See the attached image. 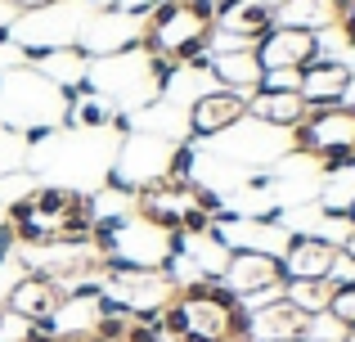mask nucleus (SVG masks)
<instances>
[{
    "mask_svg": "<svg viewBox=\"0 0 355 342\" xmlns=\"http://www.w3.org/2000/svg\"><path fill=\"white\" fill-rule=\"evenodd\" d=\"M342 257H347V262H355V221H351V230H347V234H342Z\"/></svg>",
    "mask_w": 355,
    "mask_h": 342,
    "instance_id": "obj_32",
    "label": "nucleus"
},
{
    "mask_svg": "<svg viewBox=\"0 0 355 342\" xmlns=\"http://www.w3.org/2000/svg\"><path fill=\"white\" fill-rule=\"evenodd\" d=\"M171 144L166 135H121V149H117V162L108 167V176H117V180L135 185V194L144 189V185L153 180H166V158H171Z\"/></svg>",
    "mask_w": 355,
    "mask_h": 342,
    "instance_id": "obj_11",
    "label": "nucleus"
},
{
    "mask_svg": "<svg viewBox=\"0 0 355 342\" xmlns=\"http://www.w3.org/2000/svg\"><path fill=\"white\" fill-rule=\"evenodd\" d=\"M338 9H342V18H338V32H342V41L355 50V0H338Z\"/></svg>",
    "mask_w": 355,
    "mask_h": 342,
    "instance_id": "obj_28",
    "label": "nucleus"
},
{
    "mask_svg": "<svg viewBox=\"0 0 355 342\" xmlns=\"http://www.w3.org/2000/svg\"><path fill=\"white\" fill-rule=\"evenodd\" d=\"M347 338V325L342 320H333L329 311H320V316H311V329H306V342H342Z\"/></svg>",
    "mask_w": 355,
    "mask_h": 342,
    "instance_id": "obj_23",
    "label": "nucleus"
},
{
    "mask_svg": "<svg viewBox=\"0 0 355 342\" xmlns=\"http://www.w3.org/2000/svg\"><path fill=\"white\" fill-rule=\"evenodd\" d=\"M166 338H207V342H248L252 325H248V307L239 293H230L220 280H189L180 284L171 302L157 316Z\"/></svg>",
    "mask_w": 355,
    "mask_h": 342,
    "instance_id": "obj_3",
    "label": "nucleus"
},
{
    "mask_svg": "<svg viewBox=\"0 0 355 342\" xmlns=\"http://www.w3.org/2000/svg\"><path fill=\"white\" fill-rule=\"evenodd\" d=\"M252 54H257L261 72H279V68H297V72H302L306 63H315L324 50H320V36H315V32L275 23L257 45H252Z\"/></svg>",
    "mask_w": 355,
    "mask_h": 342,
    "instance_id": "obj_13",
    "label": "nucleus"
},
{
    "mask_svg": "<svg viewBox=\"0 0 355 342\" xmlns=\"http://www.w3.org/2000/svg\"><path fill=\"white\" fill-rule=\"evenodd\" d=\"M175 63L157 59L144 45H126L117 54L90 59L86 72V95L104 99L113 113H139V108H157L166 99V90L175 86Z\"/></svg>",
    "mask_w": 355,
    "mask_h": 342,
    "instance_id": "obj_2",
    "label": "nucleus"
},
{
    "mask_svg": "<svg viewBox=\"0 0 355 342\" xmlns=\"http://www.w3.org/2000/svg\"><path fill=\"white\" fill-rule=\"evenodd\" d=\"M220 284H225L230 293H239L243 307H261V302L279 298L284 293V262H279L275 253H248V248H239L234 257H230L225 275H220Z\"/></svg>",
    "mask_w": 355,
    "mask_h": 342,
    "instance_id": "obj_9",
    "label": "nucleus"
},
{
    "mask_svg": "<svg viewBox=\"0 0 355 342\" xmlns=\"http://www.w3.org/2000/svg\"><path fill=\"white\" fill-rule=\"evenodd\" d=\"M14 14H36V9H50V5H86V0H5Z\"/></svg>",
    "mask_w": 355,
    "mask_h": 342,
    "instance_id": "obj_30",
    "label": "nucleus"
},
{
    "mask_svg": "<svg viewBox=\"0 0 355 342\" xmlns=\"http://www.w3.org/2000/svg\"><path fill=\"white\" fill-rule=\"evenodd\" d=\"M315 167H320V176H347V171H355V144H351V149L320 153V158H315Z\"/></svg>",
    "mask_w": 355,
    "mask_h": 342,
    "instance_id": "obj_25",
    "label": "nucleus"
},
{
    "mask_svg": "<svg viewBox=\"0 0 355 342\" xmlns=\"http://www.w3.org/2000/svg\"><path fill=\"white\" fill-rule=\"evenodd\" d=\"M5 221L14 225L18 248L32 243H90L95 234V198L72 185H32L9 203Z\"/></svg>",
    "mask_w": 355,
    "mask_h": 342,
    "instance_id": "obj_1",
    "label": "nucleus"
},
{
    "mask_svg": "<svg viewBox=\"0 0 355 342\" xmlns=\"http://www.w3.org/2000/svg\"><path fill=\"white\" fill-rule=\"evenodd\" d=\"M342 342H355V329H347V338H342Z\"/></svg>",
    "mask_w": 355,
    "mask_h": 342,
    "instance_id": "obj_36",
    "label": "nucleus"
},
{
    "mask_svg": "<svg viewBox=\"0 0 355 342\" xmlns=\"http://www.w3.org/2000/svg\"><path fill=\"white\" fill-rule=\"evenodd\" d=\"M202 5H207L211 14H220V9H225V5H234V0H202Z\"/></svg>",
    "mask_w": 355,
    "mask_h": 342,
    "instance_id": "obj_34",
    "label": "nucleus"
},
{
    "mask_svg": "<svg viewBox=\"0 0 355 342\" xmlns=\"http://www.w3.org/2000/svg\"><path fill=\"white\" fill-rule=\"evenodd\" d=\"M32 68L41 72L50 86L72 90V86H81V81H86V72H90V54L81 50V45H63V50L32 54Z\"/></svg>",
    "mask_w": 355,
    "mask_h": 342,
    "instance_id": "obj_20",
    "label": "nucleus"
},
{
    "mask_svg": "<svg viewBox=\"0 0 355 342\" xmlns=\"http://www.w3.org/2000/svg\"><path fill=\"white\" fill-rule=\"evenodd\" d=\"M342 9L338 0H279L275 5V23L284 27H302V32H329V27H338Z\"/></svg>",
    "mask_w": 355,
    "mask_h": 342,
    "instance_id": "obj_21",
    "label": "nucleus"
},
{
    "mask_svg": "<svg viewBox=\"0 0 355 342\" xmlns=\"http://www.w3.org/2000/svg\"><path fill=\"white\" fill-rule=\"evenodd\" d=\"M257 90H302V72L297 68H279V72H261Z\"/></svg>",
    "mask_w": 355,
    "mask_h": 342,
    "instance_id": "obj_26",
    "label": "nucleus"
},
{
    "mask_svg": "<svg viewBox=\"0 0 355 342\" xmlns=\"http://www.w3.org/2000/svg\"><path fill=\"white\" fill-rule=\"evenodd\" d=\"M252 325V342H306V329H311V316L297 311L293 302L279 293V298L261 302V307L248 311Z\"/></svg>",
    "mask_w": 355,
    "mask_h": 342,
    "instance_id": "obj_15",
    "label": "nucleus"
},
{
    "mask_svg": "<svg viewBox=\"0 0 355 342\" xmlns=\"http://www.w3.org/2000/svg\"><path fill=\"white\" fill-rule=\"evenodd\" d=\"M342 248L329 243L324 234H311V230H293L279 253L284 262V280H333V266H338Z\"/></svg>",
    "mask_w": 355,
    "mask_h": 342,
    "instance_id": "obj_14",
    "label": "nucleus"
},
{
    "mask_svg": "<svg viewBox=\"0 0 355 342\" xmlns=\"http://www.w3.org/2000/svg\"><path fill=\"white\" fill-rule=\"evenodd\" d=\"M207 230H211V216H207V212L189 207V212H184V216H180V234H184V239H202V234H207Z\"/></svg>",
    "mask_w": 355,
    "mask_h": 342,
    "instance_id": "obj_27",
    "label": "nucleus"
},
{
    "mask_svg": "<svg viewBox=\"0 0 355 342\" xmlns=\"http://www.w3.org/2000/svg\"><path fill=\"white\" fill-rule=\"evenodd\" d=\"M104 266H126V271H171V262L184 253V234L144 212H121V216H99L90 234Z\"/></svg>",
    "mask_w": 355,
    "mask_h": 342,
    "instance_id": "obj_4",
    "label": "nucleus"
},
{
    "mask_svg": "<svg viewBox=\"0 0 355 342\" xmlns=\"http://www.w3.org/2000/svg\"><path fill=\"white\" fill-rule=\"evenodd\" d=\"M211 32H216V14L202 0H162L139 27V45L153 50L157 59L184 68L211 50Z\"/></svg>",
    "mask_w": 355,
    "mask_h": 342,
    "instance_id": "obj_5",
    "label": "nucleus"
},
{
    "mask_svg": "<svg viewBox=\"0 0 355 342\" xmlns=\"http://www.w3.org/2000/svg\"><path fill=\"white\" fill-rule=\"evenodd\" d=\"M81 27H86V14H77V5H50L36 14H18V23H9V41H18V50L32 59L45 50L77 45Z\"/></svg>",
    "mask_w": 355,
    "mask_h": 342,
    "instance_id": "obj_7",
    "label": "nucleus"
},
{
    "mask_svg": "<svg viewBox=\"0 0 355 342\" xmlns=\"http://www.w3.org/2000/svg\"><path fill=\"white\" fill-rule=\"evenodd\" d=\"M351 86H355V68H351V63H342V59H324V54H320L315 63H306V68H302V99L311 108L347 104Z\"/></svg>",
    "mask_w": 355,
    "mask_h": 342,
    "instance_id": "obj_17",
    "label": "nucleus"
},
{
    "mask_svg": "<svg viewBox=\"0 0 355 342\" xmlns=\"http://www.w3.org/2000/svg\"><path fill=\"white\" fill-rule=\"evenodd\" d=\"M347 216H351V221H355V198H351V207H347Z\"/></svg>",
    "mask_w": 355,
    "mask_h": 342,
    "instance_id": "obj_37",
    "label": "nucleus"
},
{
    "mask_svg": "<svg viewBox=\"0 0 355 342\" xmlns=\"http://www.w3.org/2000/svg\"><path fill=\"white\" fill-rule=\"evenodd\" d=\"M14 253H18V234H14V225L0 216V266L14 262Z\"/></svg>",
    "mask_w": 355,
    "mask_h": 342,
    "instance_id": "obj_31",
    "label": "nucleus"
},
{
    "mask_svg": "<svg viewBox=\"0 0 355 342\" xmlns=\"http://www.w3.org/2000/svg\"><path fill=\"white\" fill-rule=\"evenodd\" d=\"M243 117H248V95L211 86V90H198L189 99L184 126H189V140H220L225 131H234Z\"/></svg>",
    "mask_w": 355,
    "mask_h": 342,
    "instance_id": "obj_10",
    "label": "nucleus"
},
{
    "mask_svg": "<svg viewBox=\"0 0 355 342\" xmlns=\"http://www.w3.org/2000/svg\"><path fill=\"white\" fill-rule=\"evenodd\" d=\"M333 289H338L333 280H288L284 284V298L293 302L297 311H306V316H320V311H329Z\"/></svg>",
    "mask_w": 355,
    "mask_h": 342,
    "instance_id": "obj_22",
    "label": "nucleus"
},
{
    "mask_svg": "<svg viewBox=\"0 0 355 342\" xmlns=\"http://www.w3.org/2000/svg\"><path fill=\"white\" fill-rule=\"evenodd\" d=\"M329 316H333V320H342L347 329H355V284H338V289H333Z\"/></svg>",
    "mask_w": 355,
    "mask_h": 342,
    "instance_id": "obj_24",
    "label": "nucleus"
},
{
    "mask_svg": "<svg viewBox=\"0 0 355 342\" xmlns=\"http://www.w3.org/2000/svg\"><path fill=\"white\" fill-rule=\"evenodd\" d=\"M86 5H95L99 14H104V9H117V0H86Z\"/></svg>",
    "mask_w": 355,
    "mask_h": 342,
    "instance_id": "obj_35",
    "label": "nucleus"
},
{
    "mask_svg": "<svg viewBox=\"0 0 355 342\" xmlns=\"http://www.w3.org/2000/svg\"><path fill=\"white\" fill-rule=\"evenodd\" d=\"M157 5H162V0H117V14H126V18H139V23H144V18L153 14Z\"/></svg>",
    "mask_w": 355,
    "mask_h": 342,
    "instance_id": "obj_29",
    "label": "nucleus"
},
{
    "mask_svg": "<svg viewBox=\"0 0 355 342\" xmlns=\"http://www.w3.org/2000/svg\"><path fill=\"white\" fill-rule=\"evenodd\" d=\"M59 302H63V289L54 280H45V275H32V271H23L14 284H9V293H5V302L0 307L9 311L14 320H45V316H54L59 311Z\"/></svg>",
    "mask_w": 355,
    "mask_h": 342,
    "instance_id": "obj_16",
    "label": "nucleus"
},
{
    "mask_svg": "<svg viewBox=\"0 0 355 342\" xmlns=\"http://www.w3.org/2000/svg\"><path fill=\"white\" fill-rule=\"evenodd\" d=\"M99 293L108 307L126 311L130 320L162 316V307L180 293V280L171 271H126V266H108L99 275Z\"/></svg>",
    "mask_w": 355,
    "mask_h": 342,
    "instance_id": "obj_6",
    "label": "nucleus"
},
{
    "mask_svg": "<svg viewBox=\"0 0 355 342\" xmlns=\"http://www.w3.org/2000/svg\"><path fill=\"white\" fill-rule=\"evenodd\" d=\"M207 77L225 90H239V95H252L261 86V63L252 50H211Z\"/></svg>",
    "mask_w": 355,
    "mask_h": 342,
    "instance_id": "obj_19",
    "label": "nucleus"
},
{
    "mask_svg": "<svg viewBox=\"0 0 355 342\" xmlns=\"http://www.w3.org/2000/svg\"><path fill=\"white\" fill-rule=\"evenodd\" d=\"M351 144H355V104L311 108L306 122L288 131V149L306 153V158H320L329 149H351Z\"/></svg>",
    "mask_w": 355,
    "mask_h": 342,
    "instance_id": "obj_8",
    "label": "nucleus"
},
{
    "mask_svg": "<svg viewBox=\"0 0 355 342\" xmlns=\"http://www.w3.org/2000/svg\"><path fill=\"white\" fill-rule=\"evenodd\" d=\"M311 104L302 99V90H252L248 95V117L266 126H279V131H293V126L306 122Z\"/></svg>",
    "mask_w": 355,
    "mask_h": 342,
    "instance_id": "obj_18",
    "label": "nucleus"
},
{
    "mask_svg": "<svg viewBox=\"0 0 355 342\" xmlns=\"http://www.w3.org/2000/svg\"><path fill=\"white\" fill-rule=\"evenodd\" d=\"M270 27H275V5L270 0H234L216 14L211 50H252Z\"/></svg>",
    "mask_w": 355,
    "mask_h": 342,
    "instance_id": "obj_12",
    "label": "nucleus"
},
{
    "mask_svg": "<svg viewBox=\"0 0 355 342\" xmlns=\"http://www.w3.org/2000/svg\"><path fill=\"white\" fill-rule=\"evenodd\" d=\"M18 342H86V338H63V334L59 338H32V334H23Z\"/></svg>",
    "mask_w": 355,
    "mask_h": 342,
    "instance_id": "obj_33",
    "label": "nucleus"
}]
</instances>
